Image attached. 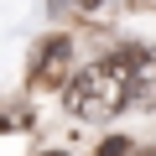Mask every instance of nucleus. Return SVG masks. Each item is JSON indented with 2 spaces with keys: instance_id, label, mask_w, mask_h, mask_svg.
Listing matches in <instances>:
<instances>
[{
  "instance_id": "nucleus-3",
  "label": "nucleus",
  "mask_w": 156,
  "mask_h": 156,
  "mask_svg": "<svg viewBox=\"0 0 156 156\" xmlns=\"http://www.w3.org/2000/svg\"><path fill=\"white\" fill-rule=\"evenodd\" d=\"M135 104L156 109V47L140 52V62H135Z\"/></svg>"
},
{
  "instance_id": "nucleus-1",
  "label": "nucleus",
  "mask_w": 156,
  "mask_h": 156,
  "mask_svg": "<svg viewBox=\"0 0 156 156\" xmlns=\"http://www.w3.org/2000/svg\"><path fill=\"white\" fill-rule=\"evenodd\" d=\"M135 62H140V52H109V57L89 62L62 94L68 109L78 120H115L125 104H135Z\"/></svg>"
},
{
  "instance_id": "nucleus-5",
  "label": "nucleus",
  "mask_w": 156,
  "mask_h": 156,
  "mask_svg": "<svg viewBox=\"0 0 156 156\" xmlns=\"http://www.w3.org/2000/svg\"><path fill=\"white\" fill-rule=\"evenodd\" d=\"M73 5H78V11H99V0H73Z\"/></svg>"
},
{
  "instance_id": "nucleus-8",
  "label": "nucleus",
  "mask_w": 156,
  "mask_h": 156,
  "mask_svg": "<svg viewBox=\"0 0 156 156\" xmlns=\"http://www.w3.org/2000/svg\"><path fill=\"white\" fill-rule=\"evenodd\" d=\"M130 5H135V0H130Z\"/></svg>"
},
{
  "instance_id": "nucleus-7",
  "label": "nucleus",
  "mask_w": 156,
  "mask_h": 156,
  "mask_svg": "<svg viewBox=\"0 0 156 156\" xmlns=\"http://www.w3.org/2000/svg\"><path fill=\"white\" fill-rule=\"evenodd\" d=\"M47 156H62V151H47Z\"/></svg>"
},
{
  "instance_id": "nucleus-6",
  "label": "nucleus",
  "mask_w": 156,
  "mask_h": 156,
  "mask_svg": "<svg viewBox=\"0 0 156 156\" xmlns=\"http://www.w3.org/2000/svg\"><path fill=\"white\" fill-rule=\"evenodd\" d=\"M140 156H156V146H151V151H140Z\"/></svg>"
},
{
  "instance_id": "nucleus-4",
  "label": "nucleus",
  "mask_w": 156,
  "mask_h": 156,
  "mask_svg": "<svg viewBox=\"0 0 156 156\" xmlns=\"http://www.w3.org/2000/svg\"><path fill=\"white\" fill-rule=\"evenodd\" d=\"M94 156H130V135H109V140H104Z\"/></svg>"
},
{
  "instance_id": "nucleus-2",
  "label": "nucleus",
  "mask_w": 156,
  "mask_h": 156,
  "mask_svg": "<svg viewBox=\"0 0 156 156\" xmlns=\"http://www.w3.org/2000/svg\"><path fill=\"white\" fill-rule=\"evenodd\" d=\"M68 57H73V42L57 31V37H47L42 47H37V62H31V83L37 89H57L62 78H68Z\"/></svg>"
}]
</instances>
